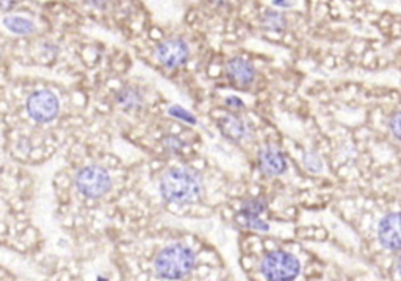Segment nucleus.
<instances>
[{"mask_svg": "<svg viewBox=\"0 0 401 281\" xmlns=\"http://www.w3.org/2000/svg\"><path fill=\"white\" fill-rule=\"evenodd\" d=\"M160 192L166 202L185 205L201 195L202 181L192 169L173 167L161 175Z\"/></svg>", "mask_w": 401, "mask_h": 281, "instance_id": "1", "label": "nucleus"}, {"mask_svg": "<svg viewBox=\"0 0 401 281\" xmlns=\"http://www.w3.org/2000/svg\"><path fill=\"white\" fill-rule=\"evenodd\" d=\"M97 281H107V280H105V278H102V277H99V278H97Z\"/></svg>", "mask_w": 401, "mask_h": 281, "instance_id": "24", "label": "nucleus"}, {"mask_svg": "<svg viewBox=\"0 0 401 281\" xmlns=\"http://www.w3.org/2000/svg\"><path fill=\"white\" fill-rule=\"evenodd\" d=\"M156 55L160 65H164L168 69H175L185 65L190 56V48L185 41L171 38L159 44Z\"/></svg>", "mask_w": 401, "mask_h": 281, "instance_id": "6", "label": "nucleus"}, {"mask_svg": "<svg viewBox=\"0 0 401 281\" xmlns=\"http://www.w3.org/2000/svg\"><path fill=\"white\" fill-rule=\"evenodd\" d=\"M398 272H400V275H401V256L398 259Z\"/></svg>", "mask_w": 401, "mask_h": 281, "instance_id": "23", "label": "nucleus"}, {"mask_svg": "<svg viewBox=\"0 0 401 281\" xmlns=\"http://www.w3.org/2000/svg\"><path fill=\"white\" fill-rule=\"evenodd\" d=\"M390 130L393 133V136L398 138L401 140V111L397 112L395 116L392 117L390 121Z\"/></svg>", "mask_w": 401, "mask_h": 281, "instance_id": "18", "label": "nucleus"}, {"mask_svg": "<svg viewBox=\"0 0 401 281\" xmlns=\"http://www.w3.org/2000/svg\"><path fill=\"white\" fill-rule=\"evenodd\" d=\"M266 209V202L264 199H249L243 202L240 208V213L245 219H251V217H259Z\"/></svg>", "mask_w": 401, "mask_h": 281, "instance_id": "13", "label": "nucleus"}, {"mask_svg": "<svg viewBox=\"0 0 401 281\" xmlns=\"http://www.w3.org/2000/svg\"><path fill=\"white\" fill-rule=\"evenodd\" d=\"M226 74L238 86H248L256 79V67L243 58H232L226 65Z\"/></svg>", "mask_w": 401, "mask_h": 281, "instance_id": "9", "label": "nucleus"}, {"mask_svg": "<svg viewBox=\"0 0 401 281\" xmlns=\"http://www.w3.org/2000/svg\"><path fill=\"white\" fill-rule=\"evenodd\" d=\"M246 225H248V228L257 230V231H269L270 230L269 222L262 221L260 217H251V219H246Z\"/></svg>", "mask_w": 401, "mask_h": 281, "instance_id": "17", "label": "nucleus"}, {"mask_svg": "<svg viewBox=\"0 0 401 281\" xmlns=\"http://www.w3.org/2000/svg\"><path fill=\"white\" fill-rule=\"evenodd\" d=\"M260 270L269 281H293L298 277L301 264L292 253L276 250L264 258Z\"/></svg>", "mask_w": 401, "mask_h": 281, "instance_id": "4", "label": "nucleus"}, {"mask_svg": "<svg viewBox=\"0 0 401 281\" xmlns=\"http://www.w3.org/2000/svg\"><path fill=\"white\" fill-rule=\"evenodd\" d=\"M27 112L38 124L52 122L60 112V100L52 91H35L30 97L27 98Z\"/></svg>", "mask_w": 401, "mask_h": 281, "instance_id": "5", "label": "nucleus"}, {"mask_svg": "<svg viewBox=\"0 0 401 281\" xmlns=\"http://www.w3.org/2000/svg\"><path fill=\"white\" fill-rule=\"evenodd\" d=\"M378 237L385 249L401 250V213H390L379 222Z\"/></svg>", "mask_w": 401, "mask_h": 281, "instance_id": "7", "label": "nucleus"}, {"mask_svg": "<svg viewBox=\"0 0 401 281\" xmlns=\"http://www.w3.org/2000/svg\"><path fill=\"white\" fill-rule=\"evenodd\" d=\"M226 105L228 107H232V108H240V110L245 108V103H243L242 98H238L235 96H229L226 98Z\"/></svg>", "mask_w": 401, "mask_h": 281, "instance_id": "19", "label": "nucleus"}, {"mask_svg": "<svg viewBox=\"0 0 401 281\" xmlns=\"http://www.w3.org/2000/svg\"><path fill=\"white\" fill-rule=\"evenodd\" d=\"M218 125H220L223 135L230 140H240L246 136L245 122L235 116H223L220 121H218Z\"/></svg>", "mask_w": 401, "mask_h": 281, "instance_id": "10", "label": "nucleus"}, {"mask_svg": "<svg viewBox=\"0 0 401 281\" xmlns=\"http://www.w3.org/2000/svg\"><path fill=\"white\" fill-rule=\"evenodd\" d=\"M168 112H170L173 117L180 119V121H184L187 124H192V125L196 124V117L192 115V112L187 111L185 108L179 107V105H173V107H170V110H168Z\"/></svg>", "mask_w": 401, "mask_h": 281, "instance_id": "15", "label": "nucleus"}, {"mask_svg": "<svg viewBox=\"0 0 401 281\" xmlns=\"http://www.w3.org/2000/svg\"><path fill=\"white\" fill-rule=\"evenodd\" d=\"M4 25L8 28L11 33L20 34V37H24V34L27 37V34L37 32V25H35L33 20L23 16H5Z\"/></svg>", "mask_w": 401, "mask_h": 281, "instance_id": "12", "label": "nucleus"}, {"mask_svg": "<svg viewBox=\"0 0 401 281\" xmlns=\"http://www.w3.org/2000/svg\"><path fill=\"white\" fill-rule=\"evenodd\" d=\"M264 25L269 28V30L280 32V30H284V28H285L287 20H285L283 13L269 10V11L265 13V16H264Z\"/></svg>", "mask_w": 401, "mask_h": 281, "instance_id": "14", "label": "nucleus"}, {"mask_svg": "<svg viewBox=\"0 0 401 281\" xmlns=\"http://www.w3.org/2000/svg\"><path fill=\"white\" fill-rule=\"evenodd\" d=\"M88 2L93 6H96V8H105L111 0H88Z\"/></svg>", "mask_w": 401, "mask_h": 281, "instance_id": "21", "label": "nucleus"}, {"mask_svg": "<svg viewBox=\"0 0 401 281\" xmlns=\"http://www.w3.org/2000/svg\"><path fill=\"white\" fill-rule=\"evenodd\" d=\"M111 185L113 181H111L110 172L96 164L80 169L75 175V186L87 199H101L110 192Z\"/></svg>", "mask_w": 401, "mask_h": 281, "instance_id": "3", "label": "nucleus"}, {"mask_svg": "<svg viewBox=\"0 0 401 281\" xmlns=\"http://www.w3.org/2000/svg\"><path fill=\"white\" fill-rule=\"evenodd\" d=\"M302 161H304V166L309 169L311 172H320L321 171V159L319 158V155L315 152H307L302 157Z\"/></svg>", "mask_w": 401, "mask_h": 281, "instance_id": "16", "label": "nucleus"}, {"mask_svg": "<svg viewBox=\"0 0 401 281\" xmlns=\"http://www.w3.org/2000/svg\"><path fill=\"white\" fill-rule=\"evenodd\" d=\"M214 2H215V4H226L228 0H214Z\"/></svg>", "mask_w": 401, "mask_h": 281, "instance_id": "22", "label": "nucleus"}, {"mask_svg": "<svg viewBox=\"0 0 401 281\" xmlns=\"http://www.w3.org/2000/svg\"><path fill=\"white\" fill-rule=\"evenodd\" d=\"M297 0H273V5L276 8H290V6L295 5Z\"/></svg>", "mask_w": 401, "mask_h": 281, "instance_id": "20", "label": "nucleus"}, {"mask_svg": "<svg viewBox=\"0 0 401 281\" xmlns=\"http://www.w3.org/2000/svg\"><path fill=\"white\" fill-rule=\"evenodd\" d=\"M116 102L124 110L137 111L143 107V96L135 88H124L116 94Z\"/></svg>", "mask_w": 401, "mask_h": 281, "instance_id": "11", "label": "nucleus"}, {"mask_svg": "<svg viewBox=\"0 0 401 281\" xmlns=\"http://www.w3.org/2000/svg\"><path fill=\"white\" fill-rule=\"evenodd\" d=\"M259 166L260 171L270 177H278L287 171V161L283 152L274 145H266L259 153Z\"/></svg>", "mask_w": 401, "mask_h": 281, "instance_id": "8", "label": "nucleus"}, {"mask_svg": "<svg viewBox=\"0 0 401 281\" xmlns=\"http://www.w3.org/2000/svg\"><path fill=\"white\" fill-rule=\"evenodd\" d=\"M195 253L185 245L174 244L161 250L156 258V272L160 278L182 280L195 269Z\"/></svg>", "mask_w": 401, "mask_h": 281, "instance_id": "2", "label": "nucleus"}]
</instances>
